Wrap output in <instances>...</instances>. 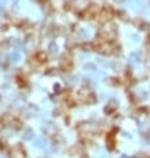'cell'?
I'll return each instance as SVG.
<instances>
[{"label":"cell","mask_w":150,"mask_h":158,"mask_svg":"<svg viewBox=\"0 0 150 158\" xmlns=\"http://www.w3.org/2000/svg\"><path fill=\"white\" fill-rule=\"evenodd\" d=\"M98 11H100V8H98L97 4H90L89 7L85 8L84 13H82V16H84L82 19H93L98 13Z\"/></svg>","instance_id":"obj_1"},{"label":"cell","mask_w":150,"mask_h":158,"mask_svg":"<svg viewBox=\"0 0 150 158\" xmlns=\"http://www.w3.org/2000/svg\"><path fill=\"white\" fill-rule=\"evenodd\" d=\"M112 15H113V12H112V8L109 7H104L102 9H101V12H100V20L101 21H108L110 17H112Z\"/></svg>","instance_id":"obj_2"},{"label":"cell","mask_w":150,"mask_h":158,"mask_svg":"<svg viewBox=\"0 0 150 158\" xmlns=\"http://www.w3.org/2000/svg\"><path fill=\"white\" fill-rule=\"evenodd\" d=\"M113 48L110 44H108V42H104V44H101L98 48H97V50L100 52V53H104V54H110L113 52Z\"/></svg>","instance_id":"obj_3"},{"label":"cell","mask_w":150,"mask_h":158,"mask_svg":"<svg viewBox=\"0 0 150 158\" xmlns=\"http://www.w3.org/2000/svg\"><path fill=\"white\" fill-rule=\"evenodd\" d=\"M61 66L64 69H70V66H72V60H70L69 56H62V61H61Z\"/></svg>","instance_id":"obj_4"},{"label":"cell","mask_w":150,"mask_h":158,"mask_svg":"<svg viewBox=\"0 0 150 158\" xmlns=\"http://www.w3.org/2000/svg\"><path fill=\"white\" fill-rule=\"evenodd\" d=\"M106 143L109 145V149H113L115 145V139H114V134L113 133H109L108 137H106Z\"/></svg>","instance_id":"obj_5"},{"label":"cell","mask_w":150,"mask_h":158,"mask_svg":"<svg viewBox=\"0 0 150 158\" xmlns=\"http://www.w3.org/2000/svg\"><path fill=\"white\" fill-rule=\"evenodd\" d=\"M36 57L38 58V61H45V58H46V54L44 53V52H38L37 53V56H36Z\"/></svg>","instance_id":"obj_6"},{"label":"cell","mask_w":150,"mask_h":158,"mask_svg":"<svg viewBox=\"0 0 150 158\" xmlns=\"http://www.w3.org/2000/svg\"><path fill=\"white\" fill-rule=\"evenodd\" d=\"M92 44H84V45H82V49L84 50H90V48H92Z\"/></svg>","instance_id":"obj_7"},{"label":"cell","mask_w":150,"mask_h":158,"mask_svg":"<svg viewBox=\"0 0 150 158\" xmlns=\"http://www.w3.org/2000/svg\"><path fill=\"white\" fill-rule=\"evenodd\" d=\"M113 109H115V104H112L110 106H106L105 110H106V113H108V112H110V110H113Z\"/></svg>","instance_id":"obj_8"},{"label":"cell","mask_w":150,"mask_h":158,"mask_svg":"<svg viewBox=\"0 0 150 158\" xmlns=\"http://www.w3.org/2000/svg\"><path fill=\"white\" fill-rule=\"evenodd\" d=\"M49 48H50V52H52V53H54V52L57 50V49H56V45H54L53 42H52V44L49 45Z\"/></svg>","instance_id":"obj_9"},{"label":"cell","mask_w":150,"mask_h":158,"mask_svg":"<svg viewBox=\"0 0 150 158\" xmlns=\"http://www.w3.org/2000/svg\"><path fill=\"white\" fill-rule=\"evenodd\" d=\"M78 1H80V4H82V7H86V3L89 0H78Z\"/></svg>","instance_id":"obj_10"}]
</instances>
